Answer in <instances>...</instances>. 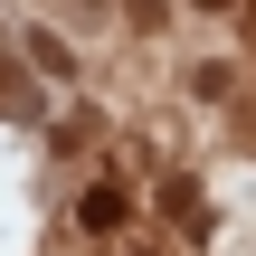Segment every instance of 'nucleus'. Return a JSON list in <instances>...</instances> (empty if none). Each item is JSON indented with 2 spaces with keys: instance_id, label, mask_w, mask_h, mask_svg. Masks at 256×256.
<instances>
[{
  "instance_id": "nucleus-1",
  "label": "nucleus",
  "mask_w": 256,
  "mask_h": 256,
  "mask_svg": "<svg viewBox=\"0 0 256 256\" xmlns=\"http://www.w3.org/2000/svg\"><path fill=\"white\" fill-rule=\"evenodd\" d=\"M76 218H86V228H95V238H104V228H124V218H133V200H124V180H95V190H86V209H76Z\"/></svg>"
},
{
  "instance_id": "nucleus-2",
  "label": "nucleus",
  "mask_w": 256,
  "mask_h": 256,
  "mask_svg": "<svg viewBox=\"0 0 256 256\" xmlns=\"http://www.w3.org/2000/svg\"><path fill=\"white\" fill-rule=\"evenodd\" d=\"M200 10H228V0H200Z\"/></svg>"
}]
</instances>
